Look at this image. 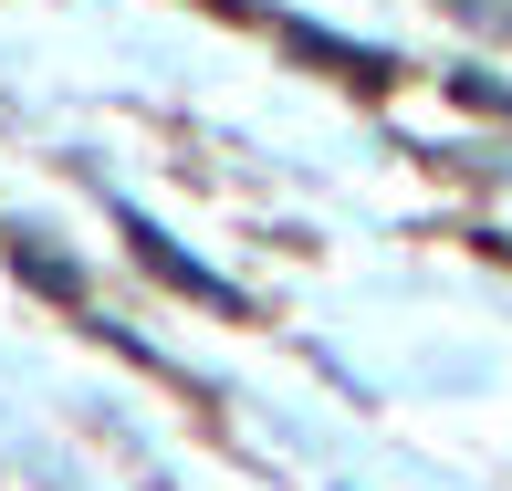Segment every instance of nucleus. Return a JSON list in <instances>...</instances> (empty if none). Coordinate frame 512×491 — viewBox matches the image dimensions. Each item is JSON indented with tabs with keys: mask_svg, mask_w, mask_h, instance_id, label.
<instances>
[]
</instances>
